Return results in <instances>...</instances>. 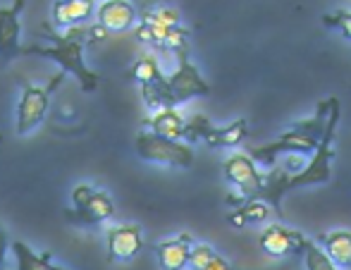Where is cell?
<instances>
[{
    "label": "cell",
    "mask_w": 351,
    "mask_h": 270,
    "mask_svg": "<svg viewBox=\"0 0 351 270\" xmlns=\"http://www.w3.org/2000/svg\"><path fill=\"white\" fill-rule=\"evenodd\" d=\"M41 36H46L48 41H53V46H27L19 51V56H41L53 60L60 72L65 75H74L82 86L84 93H93L101 86V77L93 70H88L84 62V48L88 43V29L82 24H74L62 32H51L43 29Z\"/></svg>",
    "instance_id": "1"
},
{
    "label": "cell",
    "mask_w": 351,
    "mask_h": 270,
    "mask_svg": "<svg viewBox=\"0 0 351 270\" xmlns=\"http://www.w3.org/2000/svg\"><path fill=\"white\" fill-rule=\"evenodd\" d=\"M330 106H332V98L320 103L313 117L294 122V125H291L285 134H280L275 141L249 149L251 160H254L256 165H261V168H275L280 156L294 154V156H304V158L311 156L318 149L320 139H323V132H325L328 115H330Z\"/></svg>",
    "instance_id": "2"
},
{
    "label": "cell",
    "mask_w": 351,
    "mask_h": 270,
    "mask_svg": "<svg viewBox=\"0 0 351 270\" xmlns=\"http://www.w3.org/2000/svg\"><path fill=\"white\" fill-rule=\"evenodd\" d=\"M337 122H339V101L332 98V106H330V115H328V125H325L323 139H320L318 149L308 156L306 165L299 173L289 175L285 170V182H282V189L285 194L289 189H299V186H313V184H325L330 180V160H332V139L335 132H337Z\"/></svg>",
    "instance_id": "3"
},
{
    "label": "cell",
    "mask_w": 351,
    "mask_h": 270,
    "mask_svg": "<svg viewBox=\"0 0 351 270\" xmlns=\"http://www.w3.org/2000/svg\"><path fill=\"white\" fill-rule=\"evenodd\" d=\"M62 82H65V72L53 75L46 86H34L29 82H22V96L17 103V125H14L17 136H27L36 127H41V122L48 115V108H51L53 91L62 86Z\"/></svg>",
    "instance_id": "4"
},
{
    "label": "cell",
    "mask_w": 351,
    "mask_h": 270,
    "mask_svg": "<svg viewBox=\"0 0 351 270\" xmlns=\"http://www.w3.org/2000/svg\"><path fill=\"white\" fill-rule=\"evenodd\" d=\"M136 156L146 163L167 165V168H191L194 163V149L184 141L165 139L148 130H141L134 141Z\"/></svg>",
    "instance_id": "5"
},
{
    "label": "cell",
    "mask_w": 351,
    "mask_h": 270,
    "mask_svg": "<svg viewBox=\"0 0 351 270\" xmlns=\"http://www.w3.org/2000/svg\"><path fill=\"white\" fill-rule=\"evenodd\" d=\"M175 56H177V70L165 77V93H167V106L170 108H177V106H182V103L191 101V98L210 93L208 82L204 79L199 67L191 62L189 48H182Z\"/></svg>",
    "instance_id": "6"
},
{
    "label": "cell",
    "mask_w": 351,
    "mask_h": 270,
    "mask_svg": "<svg viewBox=\"0 0 351 270\" xmlns=\"http://www.w3.org/2000/svg\"><path fill=\"white\" fill-rule=\"evenodd\" d=\"M222 175L230 184H234L241 191V199H258L263 189V175L258 165L251 160L249 154H234L222 163Z\"/></svg>",
    "instance_id": "7"
},
{
    "label": "cell",
    "mask_w": 351,
    "mask_h": 270,
    "mask_svg": "<svg viewBox=\"0 0 351 270\" xmlns=\"http://www.w3.org/2000/svg\"><path fill=\"white\" fill-rule=\"evenodd\" d=\"M27 0H12L10 8H0V67H8L22 51V12Z\"/></svg>",
    "instance_id": "8"
},
{
    "label": "cell",
    "mask_w": 351,
    "mask_h": 270,
    "mask_svg": "<svg viewBox=\"0 0 351 270\" xmlns=\"http://www.w3.org/2000/svg\"><path fill=\"white\" fill-rule=\"evenodd\" d=\"M106 247H108V258L112 263H127L132 258L139 256L143 249V237L139 225H115L108 228L106 232Z\"/></svg>",
    "instance_id": "9"
},
{
    "label": "cell",
    "mask_w": 351,
    "mask_h": 270,
    "mask_svg": "<svg viewBox=\"0 0 351 270\" xmlns=\"http://www.w3.org/2000/svg\"><path fill=\"white\" fill-rule=\"evenodd\" d=\"M306 237L296 230H289L285 225L275 223L270 228L263 230L261 234V249L273 258H285V256H296L304 254Z\"/></svg>",
    "instance_id": "10"
},
{
    "label": "cell",
    "mask_w": 351,
    "mask_h": 270,
    "mask_svg": "<svg viewBox=\"0 0 351 270\" xmlns=\"http://www.w3.org/2000/svg\"><path fill=\"white\" fill-rule=\"evenodd\" d=\"M98 14V24L108 32H130L136 24L139 17V10H136L134 0H103L96 10Z\"/></svg>",
    "instance_id": "11"
},
{
    "label": "cell",
    "mask_w": 351,
    "mask_h": 270,
    "mask_svg": "<svg viewBox=\"0 0 351 270\" xmlns=\"http://www.w3.org/2000/svg\"><path fill=\"white\" fill-rule=\"evenodd\" d=\"M115 218V201L103 189H96L82 210H67V220L77 228H91Z\"/></svg>",
    "instance_id": "12"
},
{
    "label": "cell",
    "mask_w": 351,
    "mask_h": 270,
    "mask_svg": "<svg viewBox=\"0 0 351 270\" xmlns=\"http://www.w3.org/2000/svg\"><path fill=\"white\" fill-rule=\"evenodd\" d=\"M96 14V0H53V24L56 29H67L84 24Z\"/></svg>",
    "instance_id": "13"
},
{
    "label": "cell",
    "mask_w": 351,
    "mask_h": 270,
    "mask_svg": "<svg viewBox=\"0 0 351 270\" xmlns=\"http://www.w3.org/2000/svg\"><path fill=\"white\" fill-rule=\"evenodd\" d=\"M191 237L182 232L180 237L165 239L156 247V256L162 270H184L189 266V251H191Z\"/></svg>",
    "instance_id": "14"
},
{
    "label": "cell",
    "mask_w": 351,
    "mask_h": 270,
    "mask_svg": "<svg viewBox=\"0 0 351 270\" xmlns=\"http://www.w3.org/2000/svg\"><path fill=\"white\" fill-rule=\"evenodd\" d=\"M184 125H186V120L180 115L177 108H160V110H156L151 117L143 120V130L153 132V134H158V136H165V139H177V141L184 139Z\"/></svg>",
    "instance_id": "15"
},
{
    "label": "cell",
    "mask_w": 351,
    "mask_h": 270,
    "mask_svg": "<svg viewBox=\"0 0 351 270\" xmlns=\"http://www.w3.org/2000/svg\"><path fill=\"white\" fill-rule=\"evenodd\" d=\"M246 134H249V125H246L244 117H237L234 122H230V125H225V127L210 125L201 139H204L210 149H234V146H239L241 141L246 139Z\"/></svg>",
    "instance_id": "16"
},
{
    "label": "cell",
    "mask_w": 351,
    "mask_h": 270,
    "mask_svg": "<svg viewBox=\"0 0 351 270\" xmlns=\"http://www.w3.org/2000/svg\"><path fill=\"white\" fill-rule=\"evenodd\" d=\"M12 249V256H14V263H17V270H67L62 266H56L53 263V254L51 251H34L27 242L22 239H14L10 244Z\"/></svg>",
    "instance_id": "17"
},
{
    "label": "cell",
    "mask_w": 351,
    "mask_h": 270,
    "mask_svg": "<svg viewBox=\"0 0 351 270\" xmlns=\"http://www.w3.org/2000/svg\"><path fill=\"white\" fill-rule=\"evenodd\" d=\"M323 251L337 268L351 270V232L349 230H332L320 237Z\"/></svg>",
    "instance_id": "18"
},
{
    "label": "cell",
    "mask_w": 351,
    "mask_h": 270,
    "mask_svg": "<svg viewBox=\"0 0 351 270\" xmlns=\"http://www.w3.org/2000/svg\"><path fill=\"white\" fill-rule=\"evenodd\" d=\"M270 215H273V208H270L265 201L249 199V201H241L239 208L232 210V213L227 215V223H230L232 228H246V225L265 223Z\"/></svg>",
    "instance_id": "19"
},
{
    "label": "cell",
    "mask_w": 351,
    "mask_h": 270,
    "mask_svg": "<svg viewBox=\"0 0 351 270\" xmlns=\"http://www.w3.org/2000/svg\"><path fill=\"white\" fill-rule=\"evenodd\" d=\"M130 77L134 82H139L141 86H148V84H160L162 79H165V75H162L160 65H158L156 58L151 56H143L139 60L134 62V67L130 70Z\"/></svg>",
    "instance_id": "20"
},
{
    "label": "cell",
    "mask_w": 351,
    "mask_h": 270,
    "mask_svg": "<svg viewBox=\"0 0 351 270\" xmlns=\"http://www.w3.org/2000/svg\"><path fill=\"white\" fill-rule=\"evenodd\" d=\"M141 22L160 24V27L172 29V27H180V12L175 8H165V5H160V8L151 5V8H146L141 12Z\"/></svg>",
    "instance_id": "21"
},
{
    "label": "cell",
    "mask_w": 351,
    "mask_h": 270,
    "mask_svg": "<svg viewBox=\"0 0 351 270\" xmlns=\"http://www.w3.org/2000/svg\"><path fill=\"white\" fill-rule=\"evenodd\" d=\"M301 256H304L306 270H337V266L328 258V254H325L315 242H311V239H306V247H304V254H301Z\"/></svg>",
    "instance_id": "22"
},
{
    "label": "cell",
    "mask_w": 351,
    "mask_h": 270,
    "mask_svg": "<svg viewBox=\"0 0 351 270\" xmlns=\"http://www.w3.org/2000/svg\"><path fill=\"white\" fill-rule=\"evenodd\" d=\"M217 256V251L208 244H191V251H189V266L191 270H201L204 266H208L213 258Z\"/></svg>",
    "instance_id": "23"
},
{
    "label": "cell",
    "mask_w": 351,
    "mask_h": 270,
    "mask_svg": "<svg viewBox=\"0 0 351 270\" xmlns=\"http://www.w3.org/2000/svg\"><path fill=\"white\" fill-rule=\"evenodd\" d=\"M323 22L328 24V27H337L351 41V10H337L335 14H325Z\"/></svg>",
    "instance_id": "24"
},
{
    "label": "cell",
    "mask_w": 351,
    "mask_h": 270,
    "mask_svg": "<svg viewBox=\"0 0 351 270\" xmlns=\"http://www.w3.org/2000/svg\"><path fill=\"white\" fill-rule=\"evenodd\" d=\"M189 34H186V29H182V27H172L170 32H167V36H165V51H172V53H177V51H182V48H189Z\"/></svg>",
    "instance_id": "25"
},
{
    "label": "cell",
    "mask_w": 351,
    "mask_h": 270,
    "mask_svg": "<svg viewBox=\"0 0 351 270\" xmlns=\"http://www.w3.org/2000/svg\"><path fill=\"white\" fill-rule=\"evenodd\" d=\"M93 186L91 184H77L72 189V210H82L84 206H86V201L91 199V194H93Z\"/></svg>",
    "instance_id": "26"
},
{
    "label": "cell",
    "mask_w": 351,
    "mask_h": 270,
    "mask_svg": "<svg viewBox=\"0 0 351 270\" xmlns=\"http://www.w3.org/2000/svg\"><path fill=\"white\" fill-rule=\"evenodd\" d=\"M8 249H10V237L8 230L0 225V270L5 268V258H8Z\"/></svg>",
    "instance_id": "27"
},
{
    "label": "cell",
    "mask_w": 351,
    "mask_h": 270,
    "mask_svg": "<svg viewBox=\"0 0 351 270\" xmlns=\"http://www.w3.org/2000/svg\"><path fill=\"white\" fill-rule=\"evenodd\" d=\"M306 165V160H304V156H294V154H289L287 156V173L289 175H294V173H299L301 168Z\"/></svg>",
    "instance_id": "28"
},
{
    "label": "cell",
    "mask_w": 351,
    "mask_h": 270,
    "mask_svg": "<svg viewBox=\"0 0 351 270\" xmlns=\"http://www.w3.org/2000/svg\"><path fill=\"white\" fill-rule=\"evenodd\" d=\"M108 29H103L101 24H93V27H88V43L91 41H106L108 38Z\"/></svg>",
    "instance_id": "29"
},
{
    "label": "cell",
    "mask_w": 351,
    "mask_h": 270,
    "mask_svg": "<svg viewBox=\"0 0 351 270\" xmlns=\"http://www.w3.org/2000/svg\"><path fill=\"white\" fill-rule=\"evenodd\" d=\"M201 270H232V266H230V263H227L222 256H215V258H213V261L208 263V266H204Z\"/></svg>",
    "instance_id": "30"
},
{
    "label": "cell",
    "mask_w": 351,
    "mask_h": 270,
    "mask_svg": "<svg viewBox=\"0 0 351 270\" xmlns=\"http://www.w3.org/2000/svg\"><path fill=\"white\" fill-rule=\"evenodd\" d=\"M136 38L151 46V29H148V24H143V22H141L139 27H136Z\"/></svg>",
    "instance_id": "31"
}]
</instances>
